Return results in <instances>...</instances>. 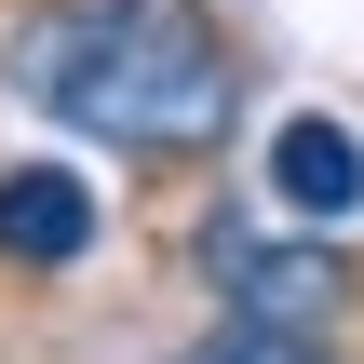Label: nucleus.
I'll return each mask as SVG.
<instances>
[{"instance_id": "nucleus-1", "label": "nucleus", "mask_w": 364, "mask_h": 364, "mask_svg": "<svg viewBox=\"0 0 364 364\" xmlns=\"http://www.w3.org/2000/svg\"><path fill=\"white\" fill-rule=\"evenodd\" d=\"M0 81L27 108H54L68 135L135 149V162H189L243 108L230 27L203 0H27L0 41Z\"/></svg>"}, {"instance_id": "nucleus-2", "label": "nucleus", "mask_w": 364, "mask_h": 364, "mask_svg": "<svg viewBox=\"0 0 364 364\" xmlns=\"http://www.w3.org/2000/svg\"><path fill=\"white\" fill-rule=\"evenodd\" d=\"M216 297H230V324H284V338H324L338 324V297H351V270L324 257V243H270V230H230L216 216Z\"/></svg>"}, {"instance_id": "nucleus-3", "label": "nucleus", "mask_w": 364, "mask_h": 364, "mask_svg": "<svg viewBox=\"0 0 364 364\" xmlns=\"http://www.w3.org/2000/svg\"><path fill=\"white\" fill-rule=\"evenodd\" d=\"M257 176L297 230H364V122H338V108H284Z\"/></svg>"}, {"instance_id": "nucleus-4", "label": "nucleus", "mask_w": 364, "mask_h": 364, "mask_svg": "<svg viewBox=\"0 0 364 364\" xmlns=\"http://www.w3.org/2000/svg\"><path fill=\"white\" fill-rule=\"evenodd\" d=\"M81 243H95V189L68 162H14L0 176V257L14 270H68Z\"/></svg>"}, {"instance_id": "nucleus-5", "label": "nucleus", "mask_w": 364, "mask_h": 364, "mask_svg": "<svg viewBox=\"0 0 364 364\" xmlns=\"http://www.w3.org/2000/svg\"><path fill=\"white\" fill-rule=\"evenodd\" d=\"M189 364H324V338H284V324H216Z\"/></svg>"}]
</instances>
